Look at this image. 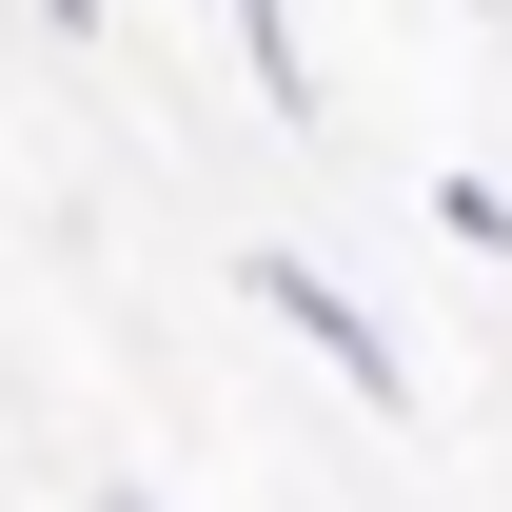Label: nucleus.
Wrapping results in <instances>:
<instances>
[{
  "label": "nucleus",
  "instance_id": "nucleus-1",
  "mask_svg": "<svg viewBox=\"0 0 512 512\" xmlns=\"http://www.w3.org/2000/svg\"><path fill=\"white\" fill-rule=\"evenodd\" d=\"M237 296H256V316H276V335H316L355 414H414V355H394V316H375V296H355V276H316V256H237Z\"/></svg>",
  "mask_w": 512,
  "mask_h": 512
},
{
  "label": "nucleus",
  "instance_id": "nucleus-2",
  "mask_svg": "<svg viewBox=\"0 0 512 512\" xmlns=\"http://www.w3.org/2000/svg\"><path fill=\"white\" fill-rule=\"evenodd\" d=\"M40 20H60V40H99V0H40Z\"/></svg>",
  "mask_w": 512,
  "mask_h": 512
},
{
  "label": "nucleus",
  "instance_id": "nucleus-3",
  "mask_svg": "<svg viewBox=\"0 0 512 512\" xmlns=\"http://www.w3.org/2000/svg\"><path fill=\"white\" fill-rule=\"evenodd\" d=\"M99 512H158V493H138V473H119V493H99Z\"/></svg>",
  "mask_w": 512,
  "mask_h": 512
}]
</instances>
